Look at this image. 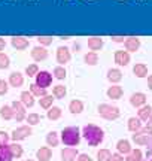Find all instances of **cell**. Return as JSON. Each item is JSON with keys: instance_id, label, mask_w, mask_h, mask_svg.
<instances>
[{"instance_id": "obj_1", "label": "cell", "mask_w": 152, "mask_h": 161, "mask_svg": "<svg viewBox=\"0 0 152 161\" xmlns=\"http://www.w3.org/2000/svg\"><path fill=\"white\" fill-rule=\"evenodd\" d=\"M82 136L91 146H99L103 139H105V131L100 127L94 125V124H88L82 128Z\"/></svg>"}, {"instance_id": "obj_2", "label": "cell", "mask_w": 152, "mask_h": 161, "mask_svg": "<svg viewBox=\"0 0 152 161\" xmlns=\"http://www.w3.org/2000/svg\"><path fill=\"white\" fill-rule=\"evenodd\" d=\"M61 140L63 143L67 146H76L81 142V133L78 127H66L64 130L61 131Z\"/></svg>"}, {"instance_id": "obj_3", "label": "cell", "mask_w": 152, "mask_h": 161, "mask_svg": "<svg viewBox=\"0 0 152 161\" xmlns=\"http://www.w3.org/2000/svg\"><path fill=\"white\" fill-rule=\"evenodd\" d=\"M99 114H100V116H103L105 119H109V121H113L119 118V109H118L117 106H112V104H106V103L100 104Z\"/></svg>"}, {"instance_id": "obj_4", "label": "cell", "mask_w": 152, "mask_h": 161, "mask_svg": "<svg viewBox=\"0 0 152 161\" xmlns=\"http://www.w3.org/2000/svg\"><path fill=\"white\" fill-rule=\"evenodd\" d=\"M31 133H33V130H31V127L30 125H21V127H18V128H15V130L12 131L11 139L14 140V142H19V140H24L25 137L31 136Z\"/></svg>"}, {"instance_id": "obj_5", "label": "cell", "mask_w": 152, "mask_h": 161, "mask_svg": "<svg viewBox=\"0 0 152 161\" xmlns=\"http://www.w3.org/2000/svg\"><path fill=\"white\" fill-rule=\"evenodd\" d=\"M37 86H41L43 90H46L48 86H51L52 84V75L46 72V70H41L37 75H36V82H35Z\"/></svg>"}, {"instance_id": "obj_6", "label": "cell", "mask_w": 152, "mask_h": 161, "mask_svg": "<svg viewBox=\"0 0 152 161\" xmlns=\"http://www.w3.org/2000/svg\"><path fill=\"white\" fill-rule=\"evenodd\" d=\"M55 58H57V63L60 66H64L70 61L72 58V54H70V49L67 46H58L57 48V54H55Z\"/></svg>"}, {"instance_id": "obj_7", "label": "cell", "mask_w": 152, "mask_h": 161, "mask_svg": "<svg viewBox=\"0 0 152 161\" xmlns=\"http://www.w3.org/2000/svg\"><path fill=\"white\" fill-rule=\"evenodd\" d=\"M12 110H14V119L17 121V122H21V121H24L25 118H27V115H25V108H24V104L21 103V102H12Z\"/></svg>"}, {"instance_id": "obj_8", "label": "cell", "mask_w": 152, "mask_h": 161, "mask_svg": "<svg viewBox=\"0 0 152 161\" xmlns=\"http://www.w3.org/2000/svg\"><path fill=\"white\" fill-rule=\"evenodd\" d=\"M30 55H31V58L35 60V61H43V60H46L48 55H49V52H48V49L45 48V46H35L33 49H31V52H30Z\"/></svg>"}, {"instance_id": "obj_9", "label": "cell", "mask_w": 152, "mask_h": 161, "mask_svg": "<svg viewBox=\"0 0 152 161\" xmlns=\"http://www.w3.org/2000/svg\"><path fill=\"white\" fill-rule=\"evenodd\" d=\"M11 45L18 49V51H24V49H27L30 45V40L23 37V36H14L11 39Z\"/></svg>"}, {"instance_id": "obj_10", "label": "cell", "mask_w": 152, "mask_h": 161, "mask_svg": "<svg viewBox=\"0 0 152 161\" xmlns=\"http://www.w3.org/2000/svg\"><path fill=\"white\" fill-rule=\"evenodd\" d=\"M113 58H115V63L118 66H127L130 63V52L124 51V49H118L115 52V57Z\"/></svg>"}, {"instance_id": "obj_11", "label": "cell", "mask_w": 152, "mask_h": 161, "mask_svg": "<svg viewBox=\"0 0 152 161\" xmlns=\"http://www.w3.org/2000/svg\"><path fill=\"white\" fill-rule=\"evenodd\" d=\"M8 84L14 88H19V86H23L24 84V76L23 73H19V72H12L11 75H9V80H8Z\"/></svg>"}, {"instance_id": "obj_12", "label": "cell", "mask_w": 152, "mask_h": 161, "mask_svg": "<svg viewBox=\"0 0 152 161\" xmlns=\"http://www.w3.org/2000/svg\"><path fill=\"white\" fill-rule=\"evenodd\" d=\"M124 46H125V51L127 52H136L140 48V39H137V37H127L125 42H124Z\"/></svg>"}, {"instance_id": "obj_13", "label": "cell", "mask_w": 152, "mask_h": 161, "mask_svg": "<svg viewBox=\"0 0 152 161\" xmlns=\"http://www.w3.org/2000/svg\"><path fill=\"white\" fill-rule=\"evenodd\" d=\"M130 103L133 104L134 108H142V106H145V103H146V96L143 92H134L130 97Z\"/></svg>"}, {"instance_id": "obj_14", "label": "cell", "mask_w": 152, "mask_h": 161, "mask_svg": "<svg viewBox=\"0 0 152 161\" xmlns=\"http://www.w3.org/2000/svg\"><path fill=\"white\" fill-rule=\"evenodd\" d=\"M78 151L75 148H64L61 151V160L63 161H76L78 158Z\"/></svg>"}, {"instance_id": "obj_15", "label": "cell", "mask_w": 152, "mask_h": 161, "mask_svg": "<svg viewBox=\"0 0 152 161\" xmlns=\"http://www.w3.org/2000/svg\"><path fill=\"white\" fill-rule=\"evenodd\" d=\"M122 94H124V90H122V86H119V85H112L107 90V97L112 98V100H119V98L122 97Z\"/></svg>"}, {"instance_id": "obj_16", "label": "cell", "mask_w": 152, "mask_h": 161, "mask_svg": "<svg viewBox=\"0 0 152 161\" xmlns=\"http://www.w3.org/2000/svg\"><path fill=\"white\" fill-rule=\"evenodd\" d=\"M36 157H37L39 161H49L52 158V151H51V148H48V146H43L41 149H37Z\"/></svg>"}, {"instance_id": "obj_17", "label": "cell", "mask_w": 152, "mask_h": 161, "mask_svg": "<svg viewBox=\"0 0 152 161\" xmlns=\"http://www.w3.org/2000/svg\"><path fill=\"white\" fill-rule=\"evenodd\" d=\"M103 39L101 37H97V36H94V37H90L88 39V48L91 49L93 52H95V51H100L101 48H103Z\"/></svg>"}, {"instance_id": "obj_18", "label": "cell", "mask_w": 152, "mask_h": 161, "mask_svg": "<svg viewBox=\"0 0 152 161\" xmlns=\"http://www.w3.org/2000/svg\"><path fill=\"white\" fill-rule=\"evenodd\" d=\"M19 98H21L19 102L24 104V108H31V106L35 104V96L30 91H23L21 96H19Z\"/></svg>"}, {"instance_id": "obj_19", "label": "cell", "mask_w": 152, "mask_h": 161, "mask_svg": "<svg viewBox=\"0 0 152 161\" xmlns=\"http://www.w3.org/2000/svg\"><path fill=\"white\" fill-rule=\"evenodd\" d=\"M117 149H118V152H119L121 155H128L130 152H131V146H130V142H128V140H125V139H121V140H118Z\"/></svg>"}, {"instance_id": "obj_20", "label": "cell", "mask_w": 152, "mask_h": 161, "mask_svg": "<svg viewBox=\"0 0 152 161\" xmlns=\"http://www.w3.org/2000/svg\"><path fill=\"white\" fill-rule=\"evenodd\" d=\"M107 79L111 80L112 84H118L122 79V72L119 69H109L107 70Z\"/></svg>"}, {"instance_id": "obj_21", "label": "cell", "mask_w": 152, "mask_h": 161, "mask_svg": "<svg viewBox=\"0 0 152 161\" xmlns=\"http://www.w3.org/2000/svg\"><path fill=\"white\" fill-rule=\"evenodd\" d=\"M133 73H134L137 78H146L148 76V66L143 63H137L133 67Z\"/></svg>"}, {"instance_id": "obj_22", "label": "cell", "mask_w": 152, "mask_h": 161, "mask_svg": "<svg viewBox=\"0 0 152 161\" xmlns=\"http://www.w3.org/2000/svg\"><path fill=\"white\" fill-rule=\"evenodd\" d=\"M12 152L9 145H0V161H12Z\"/></svg>"}, {"instance_id": "obj_23", "label": "cell", "mask_w": 152, "mask_h": 161, "mask_svg": "<svg viewBox=\"0 0 152 161\" xmlns=\"http://www.w3.org/2000/svg\"><path fill=\"white\" fill-rule=\"evenodd\" d=\"M137 115H139V119L140 121H148L149 119V116L152 115V108L149 106V104H145V106H142L140 109H139V112H137Z\"/></svg>"}, {"instance_id": "obj_24", "label": "cell", "mask_w": 152, "mask_h": 161, "mask_svg": "<svg viewBox=\"0 0 152 161\" xmlns=\"http://www.w3.org/2000/svg\"><path fill=\"white\" fill-rule=\"evenodd\" d=\"M133 140L137 145H148L151 142V136L149 134H143V133H136V134H133Z\"/></svg>"}, {"instance_id": "obj_25", "label": "cell", "mask_w": 152, "mask_h": 161, "mask_svg": "<svg viewBox=\"0 0 152 161\" xmlns=\"http://www.w3.org/2000/svg\"><path fill=\"white\" fill-rule=\"evenodd\" d=\"M128 130L133 133H139L142 130V122L139 118H130L128 119Z\"/></svg>"}, {"instance_id": "obj_26", "label": "cell", "mask_w": 152, "mask_h": 161, "mask_svg": "<svg viewBox=\"0 0 152 161\" xmlns=\"http://www.w3.org/2000/svg\"><path fill=\"white\" fill-rule=\"evenodd\" d=\"M84 61L88 64V66H95V64L99 63V54L97 52H87L85 54V57H84Z\"/></svg>"}, {"instance_id": "obj_27", "label": "cell", "mask_w": 152, "mask_h": 161, "mask_svg": "<svg viewBox=\"0 0 152 161\" xmlns=\"http://www.w3.org/2000/svg\"><path fill=\"white\" fill-rule=\"evenodd\" d=\"M0 116L3 118V119L9 121L14 118V110H12V106H8V104H5V106H2L0 108Z\"/></svg>"}, {"instance_id": "obj_28", "label": "cell", "mask_w": 152, "mask_h": 161, "mask_svg": "<svg viewBox=\"0 0 152 161\" xmlns=\"http://www.w3.org/2000/svg\"><path fill=\"white\" fill-rule=\"evenodd\" d=\"M69 110L72 114H81L84 110V103L81 100H72L70 104H69Z\"/></svg>"}, {"instance_id": "obj_29", "label": "cell", "mask_w": 152, "mask_h": 161, "mask_svg": "<svg viewBox=\"0 0 152 161\" xmlns=\"http://www.w3.org/2000/svg\"><path fill=\"white\" fill-rule=\"evenodd\" d=\"M48 119H51V121H57L61 116V109H60L58 106H52V108H49L48 109Z\"/></svg>"}, {"instance_id": "obj_30", "label": "cell", "mask_w": 152, "mask_h": 161, "mask_svg": "<svg viewBox=\"0 0 152 161\" xmlns=\"http://www.w3.org/2000/svg\"><path fill=\"white\" fill-rule=\"evenodd\" d=\"M54 100H55V98H54L52 96L46 94V96L41 97L39 104H41V108H43V109H49V108H52V102H54Z\"/></svg>"}, {"instance_id": "obj_31", "label": "cell", "mask_w": 152, "mask_h": 161, "mask_svg": "<svg viewBox=\"0 0 152 161\" xmlns=\"http://www.w3.org/2000/svg\"><path fill=\"white\" fill-rule=\"evenodd\" d=\"M67 94V90H66L64 85H55L52 90V96L54 98H64V96Z\"/></svg>"}, {"instance_id": "obj_32", "label": "cell", "mask_w": 152, "mask_h": 161, "mask_svg": "<svg viewBox=\"0 0 152 161\" xmlns=\"http://www.w3.org/2000/svg\"><path fill=\"white\" fill-rule=\"evenodd\" d=\"M58 134L55 131H51V133H48L46 134V143H48V146H58Z\"/></svg>"}, {"instance_id": "obj_33", "label": "cell", "mask_w": 152, "mask_h": 161, "mask_svg": "<svg viewBox=\"0 0 152 161\" xmlns=\"http://www.w3.org/2000/svg\"><path fill=\"white\" fill-rule=\"evenodd\" d=\"M9 148H11V152H12V157H14V158H19V157L23 155V146L18 145L17 142L11 143L9 145Z\"/></svg>"}, {"instance_id": "obj_34", "label": "cell", "mask_w": 152, "mask_h": 161, "mask_svg": "<svg viewBox=\"0 0 152 161\" xmlns=\"http://www.w3.org/2000/svg\"><path fill=\"white\" fill-rule=\"evenodd\" d=\"M30 92H31L35 97H43V96H46V90L37 86L36 84H31V85H30Z\"/></svg>"}, {"instance_id": "obj_35", "label": "cell", "mask_w": 152, "mask_h": 161, "mask_svg": "<svg viewBox=\"0 0 152 161\" xmlns=\"http://www.w3.org/2000/svg\"><path fill=\"white\" fill-rule=\"evenodd\" d=\"M37 73H39V66H37L36 63L29 64V66L25 67V75L29 76V78H36Z\"/></svg>"}, {"instance_id": "obj_36", "label": "cell", "mask_w": 152, "mask_h": 161, "mask_svg": "<svg viewBox=\"0 0 152 161\" xmlns=\"http://www.w3.org/2000/svg\"><path fill=\"white\" fill-rule=\"evenodd\" d=\"M125 161H142V151L140 149H131Z\"/></svg>"}, {"instance_id": "obj_37", "label": "cell", "mask_w": 152, "mask_h": 161, "mask_svg": "<svg viewBox=\"0 0 152 161\" xmlns=\"http://www.w3.org/2000/svg\"><path fill=\"white\" fill-rule=\"evenodd\" d=\"M11 66V58L5 52H0V70H5Z\"/></svg>"}, {"instance_id": "obj_38", "label": "cell", "mask_w": 152, "mask_h": 161, "mask_svg": "<svg viewBox=\"0 0 152 161\" xmlns=\"http://www.w3.org/2000/svg\"><path fill=\"white\" fill-rule=\"evenodd\" d=\"M111 157H112V154L109 149H100L97 152V161H109Z\"/></svg>"}, {"instance_id": "obj_39", "label": "cell", "mask_w": 152, "mask_h": 161, "mask_svg": "<svg viewBox=\"0 0 152 161\" xmlns=\"http://www.w3.org/2000/svg\"><path fill=\"white\" fill-rule=\"evenodd\" d=\"M25 119H27V122H29L30 127H31V125H37V124L41 122V115H39V114H29Z\"/></svg>"}, {"instance_id": "obj_40", "label": "cell", "mask_w": 152, "mask_h": 161, "mask_svg": "<svg viewBox=\"0 0 152 161\" xmlns=\"http://www.w3.org/2000/svg\"><path fill=\"white\" fill-rule=\"evenodd\" d=\"M66 69L63 67V66H57L55 69H54V76L57 78V79H64L66 78Z\"/></svg>"}, {"instance_id": "obj_41", "label": "cell", "mask_w": 152, "mask_h": 161, "mask_svg": "<svg viewBox=\"0 0 152 161\" xmlns=\"http://www.w3.org/2000/svg\"><path fill=\"white\" fill-rule=\"evenodd\" d=\"M52 37L51 36H39L37 37V42L41 43V46H48V45H51L52 43Z\"/></svg>"}, {"instance_id": "obj_42", "label": "cell", "mask_w": 152, "mask_h": 161, "mask_svg": "<svg viewBox=\"0 0 152 161\" xmlns=\"http://www.w3.org/2000/svg\"><path fill=\"white\" fill-rule=\"evenodd\" d=\"M9 91V84L5 79H0V96H5Z\"/></svg>"}, {"instance_id": "obj_43", "label": "cell", "mask_w": 152, "mask_h": 161, "mask_svg": "<svg viewBox=\"0 0 152 161\" xmlns=\"http://www.w3.org/2000/svg\"><path fill=\"white\" fill-rule=\"evenodd\" d=\"M9 139H11V136H9L8 133H6V131H2V130H0V145H8Z\"/></svg>"}, {"instance_id": "obj_44", "label": "cell", "mask_w": 152, "mask_h": 161, "mask_svg": "<svg viewBox=\"0 0 152 161\" xmlns=\"http://www.w3.org/2000/svg\"><path fill=\"white\" fill-rule=\"evenodd\" d=\"M125 158H124V155H121L119 152H115V154H112L111 157V160L109 161H124Z\"/></svg>"}, {"instance_id": "obj_45", "label": "cell", "mask_w": 152, "mask_h": 161, "mask_svg": "<svg viewBox=\"0 0 152 161\" xmlns=\"http://www.w3.org/2000/svg\"><path fill=\"white\" fill-rule=\"evenodd\" d=\"M76 161H93V158L88 155V154H79L78 158H76Z\"/></svg>"}, {"instance_id": "obj_46", "label": "cell", "mask_w": 152, "mask_h": 161, "mask_svg": "<svg viewBox=\"0 0 152 161\" xmlns=\"http://www.w3.org/2000/svg\"><path fill=\"white\" fill-rule=\"evenodd\" d=\"M127 37H124V36H112V40L113 42H117V43H124Z\"/></svg>"}, {"instance_id": "obj_47", "label": "cell", "mask_w": 152, "mask_h": 161, "mask_svg": "<svg viewBox=\"0 0 152 161\" xmlns=\"http://www.w3.org/2000/svg\"><path fill=\"white\" fill-rule=\"evenodd\" d=\"M6 46V40L3 39V37H0V51H3Z\"/></svg>"}, {"instance_id": "obj_48", "label": "cell", "mask_w": 152, "mask_h": 161, "mask_svg": "<svg viewBox=\"0 0 152 161\" xmlns=\"http://www.w3.org/2000/svg\"><path fill=\"white\" fill-rule=\"evenodd\" d=\"M148 86H149V90L152 91V75L148 76Z\"/></svg>"}, {"instance_id": "obj_49", "label": "cell", "mask_w": 152, "mask_h": 161, "mask_svg": "<svg viewBox=\"0 0 152 161\" xmlns=\"http://www.w3.org/2000/svg\"><path fill=\"white\" fill-rule=\"evenodd\" d=\"M148 125H151V127H152V115L149 116V124H148Z\"/></svg>"}, {"instance_id": "obj_50", "label": "cell", "mask_w": 152, "mask_h": 161, "mask_svg": "<svg viewBox=\"0 0 152 161\" xmlns=\"http://www.w3.org/2000/svg\"><path fill=\"white\" fill-rule=\"evenodd\" d=\"M24 161H33V160H24Z\"/></svg>"}, {"instance_id": "obj_51", "label": "cell", "mask_w": 152, "mask_h": 161, "mask_svg": "<svg viewBox=\"0 0 152 161\" xmlns=\"http://www.w3.org/2000/svg\"><path fill=\"white\" fill-rule=\"evenodd\" d=\"M151 161H152V160H151Z\"/></svg>"}]
</instances>
